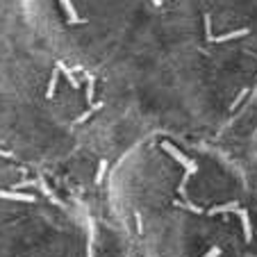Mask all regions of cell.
Here are the masks:
<instances>
[{"instance_id":"obj_1","label":"cell","mask_w":257,"mask_h":257,"mask_svg":"<svg viewBox=\"0 0 257 257\" xmlns=\"http://www.w3.org/2000/svg\"><path fill=\"white\" fill-rule=\"evenodd\" d=\"M39 50L68 78L164 121L218 123L257 84V59L209 50L178 0H21Z\"/></svg>"},{"instance_id":"obj_2","label":"cell","mask_w":257,"mask_h":257,"mask_svg":"<svg viewBox=\"0 0 257 257\" xmlns=\"http://www.w3.org/2000/svg\"><path fill=\"white\" fill-rule=\"evenodd\" d=\"M107 203L125 257H257V189L200 135L148 130L116 157Z\"/></svg>"},{"instance_id":"obj_3","label":"cell","mask_w":257,"mask_h":257,"mask_svg":"<svg viewBox=\"0 0 257 257\" xmlns=\"http://www.w3.org/2000/svg\"><path fill=\"white\" fill-rule=\"evenodd\" d=\"M0 257H96L87 207L12 157H0Z\"/></svg>"},{"instance_id":"obj_4","label":"cell","mask_w":257,"mask_h":257,"mask_svg":"<svg viewBox=\"0 0 257 257\" xmlns=\"http://www.w3.org/2000/svg\"><path fill=\"white\" fill-rule=\"evenodd\" d=\"M209 50L257 59V0H178Z\"/></svg>"},{"instance_id":"obj_5","label":"cell","mask_w":257,"mask_h":257,"mask_svg":"<svg viewBox=\"0 0 257 257\" xmlns=\"http://www.w3.org/2000/svg\"><path fill=\"white\" fill-rule=\"evenodd\" d=\"M243 169H246L248 178H250V182L255 185V189H257V139H255V151H252V164L243 166Z\"/></svg>"}]
</instances>
